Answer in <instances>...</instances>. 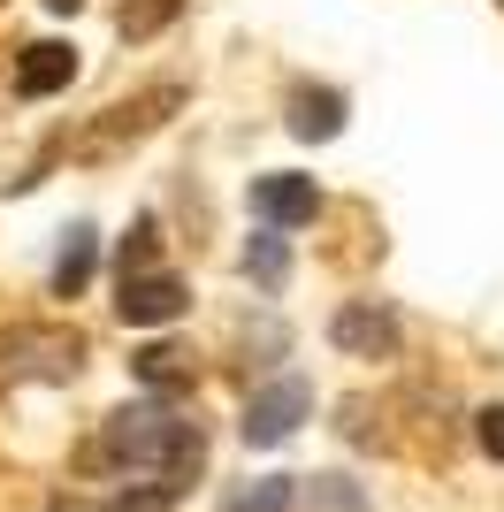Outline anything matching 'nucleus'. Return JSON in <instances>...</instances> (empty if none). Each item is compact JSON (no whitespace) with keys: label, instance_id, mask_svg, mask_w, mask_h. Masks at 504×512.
Segmentation results:
<instances>
[{"label":"nucleus","instance_id":"obj_1","mask_svg":"<svg viewBox=\"0 0 504 512\" xmlns=\"http://www.w3.org/2000/svg\"><path fill=\"white\" fill-rule=\"evenodd\" d=\"M100 451L115 459V467H138V474H153L161 490H184L191 474H199V459H207V436H199V421L168 413L161 398H138V406L107 413V428H100Z\"/></svg>","mask_w":504,"mask_h":512},{"label":"nucleus","instance_id":"obj_2","mask_svg":"<svg viewBox=\"0 0 504 512\" xmlns=\"http://www.w3.org/2000/svg\"><path fill=\"white\" fill-rule=\"evenodd\" d=\"M306 413H314V383H306V375H275L268 390H252L245 398V444L252 451H275V444H291V428L306 421Z\"/></svg>","mask_w":504,"mask_h":512},{"label":"nucleus","instance_id":"obj_3","mask_svg":"<svg viewBox=\"0 0 504 512\" xmlns=\"http://www.w3.org/2000/svg\"><path fill=\"white\" fill-rule=\"evenodd\" d=\"M191 306V291L176 276H161V268H146V276H123V299H115V314L130 321V329H161V321H176Z\"/></svg>","mask_w":504,"mask_h":512},{"label":"nucleus","instance_id":"obj_4","mask_svg":"<svg viewBox=\"0 0 504 512\" xmlns=\"http://www.w3.org/2000/svg\"><path fill=\"white\" fill-rule=\"evenodd\" d=\"M329 337L352 352V360H390L398 352V314H382V306H344L329 321Z\"/></svg>","mask_w":504,"mask_h":512},{"label":"nucleus","instance_id":"obj_5","mask_svg":"<svg viewBox=\"0 0 504 512\" xmlns=\"http://www.w3.org/2000/svg\"><path fill=\"white\" fill-rule=\"evenodd\" d=\"M252 207L268 214L275 230H298V222H314L321 192H314V176H252Z\"/></svg>","mask_w":504,"mask_h":512},{"label":"nucleus","instance_id":"obj_6","mask_svg":"<svg viewBox=\"0 0 504 512\" xmlns=\"http://www.w3.org/2000/svg\"><path fill=\"white\" fill-rule=\"evenodd\" d=\"M69 77H77V46H62V39H39V46H23V62H16V85L31 92V100L62 92Z\"/></svg>","mask_w":504,"mask_h":512},{"label":"nucleus","instance_id":"obj_7","mask_svg":"<svg viewBox=\"0 0 504 512\" xmlns=\"http://www.w3.org/2000/svg\"><path fill=\"white\" fill-rule=\"evenodd\" d=\"M130 375L153 390V398H176V390H191L199 383V367H191V352L184 344H146L138 360H130Z\"/></svg>","mask_w":504,"mask_h":512},{"label":"nucleus","instance_id":"obj_8","mask_svg":"<svg viewBox=\"0 0 504 512\" xmlns=\"http://www.w3.org/2000/svg\"><path fill=\"white\" fill-rule=\"evenodd\" d=\"M291 130L298 138H336V130H344V92L336 85H306V92H291Z\"/></svg>","mask_w":504,"mask_h":512},{"label":"nucleus","instance_id":"obj_9","mask_svg":"<svg viewBox=\"0 0 504 512\" xmlns=\"http://www.w3.org/2000/svg\"><path fill=\"white\" fill-rule=\"evenodd\" d=\"M291 505H298L291 474H260V482H230L222 490V512H291Z\"/></svg>","mask_w":504,"mask_h":512},{"label":"nucleus","instance_id":"obj_10","mask_svg":"<svg viewBox=\"0 0 504 512\" xmlns=\"http://www.w3.org/2000/svg\"><path fill=\"white\" fill-rule=\"evenodd\" d=\"M92 260H100V237L77 222V230L62 237V260H54V299H77L84 283H92Z\"/></svg>","mask_w":504,"mask_h":512},{"label":"nucleus","instance_id":"obj_11","mask_svg":"<svg viewBox=\"0 0 504 512\" xmlns=\"http://www.w3.org/2000/svg\"><path fill=\"white\" fill-rule=\"evenodd\" d=\"M298 505H306V512H367V490L344 482V474H314V482L298 490Z\"/></svg>","mask_w":504,"mask_h":512},{"label":"nucleus","instance_id":"obj_12","mask_svg":"<svg viewBox=\"0 0 504 512\" xmlns=\"http://www.w3.org/2000/svg\"><path fill=\"white\" fill-rule=\"evenodd\" d=\"M245 268L260 276V291H283V276H291V253H283V230H275V222L245 245Z\"/></svg>","mask_w":504,"mask_h":512},{"label":"nucleus","instance_id":"obj_13","mask_svg":"<svg viewBox=\"0 0 504 512\" xmlns=\"http://www.w3.org/2000/svg\"><path fill=\"white\" fill-rule=\"evenodd\" d=\"M184 16V0H123V39H153V31H168V23Z\"/></svg>","mask_w":504,"mask_h":512},{"label":"nucleus","instance_id":"obj_14","mask_svg":"<svg viewBox=\"0 0 504 512\" xmlns=\"http://www.w3.org/2000/svg\"><path fill=\"white\" fill-rule=\"evenodd\" d=\"M153 237H161V230H153V214H138L130 237H123V276H146V268H153Z\"/></svg>","mask_w":504,"mask_h":512},{"label":"nucleus","instance_id":"obj_15","mask_svg":"<svg viewBox=\"0 0 504 512\" xmlns=\"http://www.w3.org/2000/svg\"><path fill=\"white\" fill-rule=\"evenodd\" d=\"M107 512H176V490H161V482H146V490H130V497H115Z\"/></svg>","mask_w":504,"mask_h":512},{"label":"nucleus","instance_id":"obj_16","mask_svg":"<svg viewBox=\"0 0 504 512\" xmlns=\"http://www.w3.org/2000/svg\"><path fill=\"white\" fill-rule=\"evenodd\" d=\"M474 436H482V451H489V459H504V406H489L482 421H474Z\"/></svg>","mask_w":504,"mask_h":512},{"label":"nucleus","instance_id":"obj_17","mask_svg":"<svg viewBox=\"0 0 504 512\" xmlns=\"http://www.w3.org/2000/svg\"><path fill=\"white\" fill-rule=\"evenodd\" d=\"M54 512H92V505H69V497H54Z\"/></svg>","mask_w":504,"mask_h":512},{"label":"nucleus","instance_id":"obj_18","mask_svg":"<svg viewBox=\"0 0 504 512\" xmlns=\"http://www.w3.org/2000/svg\"><path fill=\"white\" fill-rule=\"evenodd\" d=\"M46 8H77V0H46Z\"/></svg>","mask_w":504,"mask_h":512}]
</instances>
